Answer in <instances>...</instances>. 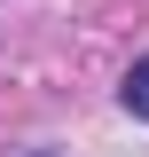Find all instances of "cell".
<instances>
[{
    "label": "cell",
    "instance_id": "cell-2",
    "mask_svg": "<svg viewBox=\"0 0 149 157\" xmlns=\"http://www.w3.org/2000/svg\"><path fill=\"white\" fill-rule=\"evenodd\" d=\"M32 157H55V149H32Z\"/></svg>",
    "mask_w": 149,
    "mask_h": 157
},
{
    "label": "cell",
    "instance_id": "cell-1",
    "mask_svg": "<svg viewBox=\"0 0 149 157\" xmlns=\"http://www.w3.org/2000/svg\"><path fill=\"white\" fill-rule=\"evenodd\" d=\"M118 102H126V110H133V118L149 126V55H141V63L126 71V86H118Z\"/></svg>",
    "mask_w": 149,
    "mask_h": 157
}]
</instances>
